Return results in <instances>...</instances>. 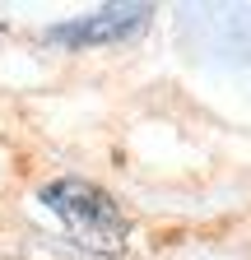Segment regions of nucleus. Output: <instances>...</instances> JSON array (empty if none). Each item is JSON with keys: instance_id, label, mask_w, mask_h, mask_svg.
I'll return each instance as SVG.
<instances>
[{"instance_id": "obj_1", "label": "nucleus", "mask_w": 251, "mask_h": 260, "mask_svg": "<svg viewBox=\"0 0 251 260\" xmlns=\"http://www.w3.org/2000/svg\"><path fill=\"white\" fill-rule=\"evenodd\" d=\"M42 205L66 223V233L93 255H121L131 246V218L103 186L84 177H56L42 186Z\"/></svg>"}, {"instance_id": "obj_2", "label": "nucleus", "mask_w": 251, "mask_h": 260, "mask_svg": "<svg viewBox=\"0 0 251 260\" xmlns=\"http://www.w3.org/2000/svg\"><path fill=\"white\" fill-rule=\"evenodd\" d=\"M153 5H103L93 14L66 19V23H51L42 38L51 47H66V51H88V47H116V42H131L149 28Z\"/></svg>"}]
</instances>
